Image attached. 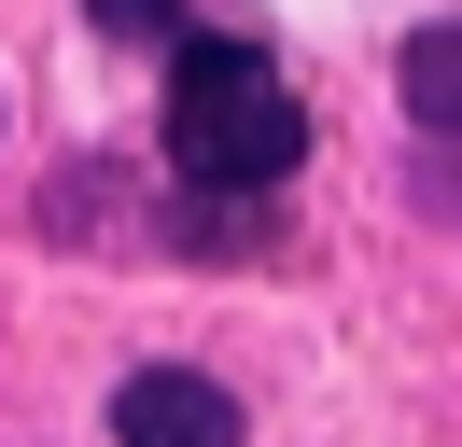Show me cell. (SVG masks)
<instances>
[{
	"instance_id": "7a4b0ae2",
	"label": "cell",
	"mask_w": 462,
	"mask_h": 447,
	"mask_svg": "<svg viewBox=\"0 0 462 447\" xmlns=\"http://www.w3.org/2000/svg\"><path fill=\"white\" fill-rule=\"evenodd\" d=\"M113 447H238V391L197 363H141L113 391Z\"/></svg>"
},
{
	"instance_id": "6da1fadb",
	"label": "cell",
	"mask_w": 462,
	"mask_h": 447,
	"mask_svg": "<svg viewBox=\"0 0 462 447\" xmlns=\"http://www.w3.org/2000/svg\"><path fill=\"white\" fill-rule=\"evenodd\" d=\"M294 154H309L294 84L225 28H182L169 42V168L197 196H266V182H294Z\"/></svg>"
},
{
	"instance_id": "3957f363",
	"label": "cell",
	"mask_w": 462,
	"mask_h": 447,
	"mask_svg": "<svg viewBox=\"0 0 462 447\" xmlns=\"http://www.w3.org/2000/svg\"><path fill=\"white\" fill-rule=\"evenodd\" d=\"M406 112H420L434 140H462V14L406 28Z\"/></svg>"
},
{
	"instance_id": "277c9868",
	"label": "cell",
	"mask_w": 462,
	"mask_h": 447,
	"mask_svg": "<svg viewBox=\"0 0 462 447\" xmlns=\"http://www.w3.org/2000/svg\"><path fill=\"white\" fill-rule=\"evenodd\" d=\"M98 28L113 42H182V0H98Z\"/></svg>"
}]
</instances>
